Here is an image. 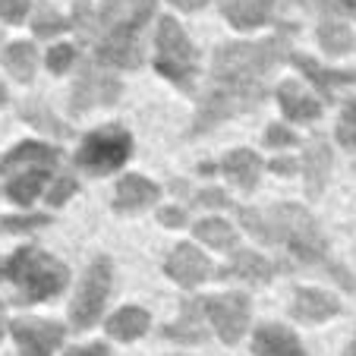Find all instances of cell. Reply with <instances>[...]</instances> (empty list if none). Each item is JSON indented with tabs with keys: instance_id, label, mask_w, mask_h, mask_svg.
Returning <instances> with one entry per match:
<instances>
[{
	"instance_id": "obj_1",
	"label": "cell",
	"mask_w": 356,
	"mask_h": 356,
	"mask_svg": "<svg viewBox=\"0 0 356 356\" xmlns=\"http://www.w3.org/2000/svg\"><path fill=\"white\" fill-rule=\"evenodd\" d=\"M293 26L277 29L262 41H227L215 51L211 82L193 117L189 136H202L218 123L256 111L271 92V73L290 60Z\"/></svg>"
},
{
	"instance_id": "obj_2",
	"label": "cell",
	"mask_w": 356,
	"mask_h": 356,
	"mask_svg": "<svg viewBox=\"0 0 356 356\" xmlns=\"http://www.w3.org/2000/svg\"><path fill=\"white\" fill-rule=\"evenodd\" d=\"M158 0H104L98 13L82 10L76 26L95 41V57L104 67L136 70L145 60V32Z\"/></svg>"
},
{
	"instance_id": "obj_3",
	"label": "cell",
	"mask_w": 356,
	"mask_h": 356,
	"mask_svg": "<svg viewBox=\"0 0 356 356\" xmlns=\"http://www.w3.org/2000/svg\"><path fill=\"white\" fill-rule=\"evenodd\" d=\"M243 227L265 246H287L290 256L302 265H328V240L318 221L293 202H281L275 209H240Z\"/></svg>"
},
{
	"instance_id": "obj_4",
	"label": "cell",
	"mask_w": 356,
	"mask_h": 356,
	"mask_svg": "<svg viewBox=\"0 0 356 356\" xmlns=\"http://www.w3.org/2000/svg\"><path fill=\"white\" fill-rule=\"evenodd\" d=\"M70 281V271L60 259L41 252L38 246H22L0 262V284L13 290L16 302H41L57 296Z\"/></svg>"
},
{
	"instance_id": "obj_5",
	"label": "cell",
	"mask_w": 356,
	"mask_h": 356,
	"mask_svg": "<svg viewBox=\"0 0 356 356\" xmlns=\"http://www.w3.org/2000/svg\"><path fill=\"white\" fill-rule=\"evenodd\" d=\"M155 70L180 92H193L199 79V54L193 41L180 29V22L164 16L155 32Z\"/></svg>"
},
{
	"instance_id": "obj_6",
	"label": "cell",
	"mask_w": 356,
	"mask_h": 356,
	"mask_svg": "<svg viewBox=\"0 0 356 356\" xmlns=\"http://www.w3.org/2000/svg\"><path fill=\"white\" fill-rule=\"evenodd\" d=\"M129 155H133V136L120 123H108L82 139L76 152V168L86 174H111L123 168Z\"/></svg>"
},
{
	"instance_id": "obj_7",
	"label": "cell",
	"mask_w": 356,
	"mask_h": 356,
	"mask_svg": "<svg viewBox=\"0 0 356 356\" xmlns=\"http://www.w3.org/2000/svg\"><path fill=\"white\" fill-rule=\"evenodd\" d=\"M111 284H114V265L108 256H98L92 265L86 268L79 287H76L73 306H70V322L76 331L92 328L101 318V309L111 296Z\"/></svg>"
},
{
	"instance_id": "obj_8",
	"label": "cell",
	"mask_w": 356,
	"mask_h": 356,
	"mask_svg": "<svg viewBox=\"0 0 356 356\" xmlns=\"http://www.w3.org/2000/svg\"><path fill=\"white\" fill-rule=\"evenodd\" d=\"M123 86L117 76H111L108 70H101L98 63H82L76 86L70 92V111L76 117H82L86 111L98 108V104H117Z\"/></svg>"
},
{
	"instance_id": "obj_9",
	"label": "cell",
	"mask_w": 356,
	"mask_h": 356,
	"mask_svg": "<svg viewBox=\"0 0 356 356\" xmlns=\"http://www.w3.org/2000/svg\"><path fill=\"white\" fill-rule=\"evenodd\" d=\"M205 316L224 343H236L249 328V300L243 293H221L205 300Z\"/></svg>"
},
{
	"instance_id": "obj_10",
	"label": "cell",
	"mask_w": 356,
	"mask_h": 356,
	"mask_svg": "<svg viewBox=\"0 0 356 356\" xmlns=\"http://www.w3.org/2000/svg\"><path fill=\"white\" fill-rule=\"evenodd\" d=\"M10 334L19 347V356H51L60 350L67 328L57 322H44V318H16L10 325Z\"/></svg>"
},
{
	"instance_id": "obj_11",
	"label": "cell",
	"mask_w": 356,
	"mask_h": 356,
	"mask_svg": "<svg viewBox=\"0 0 356 356\" xmlns=\"http://www.w3.org/2000/svg\"><path fill=\"white\" fill-rule=\"evenodd\" d=\"M164 271H168V277L174 284L193 290V287H199L202 281H209L215 268H211V259L205 256L202 249H195L193 243H177V246L170 249L168 262H164Z\"/></svg>"
},
{
	"instance_id": "obj_12",
	"label": "cell",
	"mask_w": 356,
	"mask_h": 356,
	"mask_svg": "<svg viewBox=\"0 0 356 356\" xmlns=\"http://www.w3.org/2000/svg\"><path fill=\"white\" fill-rule=\"evenodd\" d=\"M57 161H60V155L44 142H19L0 158V174L10 180V177L32 174V170H54Z\"/></svg>"
},
{
	"instance_id": "obj_13",
	"label": "cell",
	"mask_w": 356,
	"mask_h": 356,
	"mask_svg": "<svg viewBox=\"0 0 356 356\" xmlns=\"http://www.w3.org/2000/svg\"><path fill=\"white\" fill-rule=\"evenodd\" d=\"M158 199H161V186H158V183H152L142 174H127L117 183L114 209L120 211V215H136V211L152 209Z\"/></svg>"
},
{
	"instance_id": "obj_14",
	"label": "cell",
	"mask_w": 356,
	"mask_h": 356,
	"mask_svg": "<svg viewBox=\"0 0 356 356\" xmlns=\"http://www.w3.org/2000/svg\"><path fill=\"white\" fill-rule=\"evenodd\" d=\"M290 63H293V67L318 88V95H322V98H328V101L334 98L337 88L356 86V73H353V70H328V67H322L316 57H306V54H290Z\"/></svg>"
},
{
	"instance_id": "obj_15",
	"label": "cell",
	"mask_w": 356,
	"mask_h": 356,
	"mask_svg": "<svg viewBox=\"0 0 356 356\" xmlns=\"http://www.w3.org/2000/svg\"><path fill=\"white\" fill-rule=\"evenodd\" d=\"M300 168H302V180H306V189H309V199H318L328 183L331 174V148L325 139H309L302 145V158H300Z\"/></svg>"
},
{
	"instance_id": "obj_16",
	"label": "cell",
	"mask_w": 356,
	"mask_h": 356,
	"mask_svg": "<svg viewBox=\"0 0 356 356\" xmlns=\"http://www.w3.org/2000/svg\"><path fill=\"white\" fill-rule=\"evenodd\" d=\"M252 353L256 356H306L296 334L284 325H262L252 334Z\"/></svg>"
},
{
	"instance_id": "obj_17",
	"label": "cell",
	"mask_w": 356,
	"mask_h": 356,
	"mask_svg": "<svg viewBox=\"0 0 356 356\" xmlns=\"http://www.w3.org/2000/svg\"><path fill=\"white\" fill-rule=\"evenodd\" d=\"M277 101H281V111L287 120L293 123H312L322 117V104L318 98H312L309 92H302L300 82H281L277 86Z\"/></svg>"
},
{
	"instance_id": "obj_18",
	"label": "cell",
	"mask_w": 356,
	"mask_h": 356,
	"mask_svg": "<svg viewBox=\"0 0 356 356\" xmlns=\"http://www.w3.org/2000/svg\"><path fill=\"white\" fill-rule=\"evenodd\" d=\"M293 318L300 322H325V318L337 316L341 312V302L334 296H328L325 290H316V287H300L293 293V306H290Z\"/></svg>"
},
{
	"instance_id": "obj_19",
	"label": "cell",
	"mask_w": 356,
	"mask_h": 356,
	"mask_svg": "<svg viewBox=\"0 0 356 356\" xmlns=\"http://www.w3.org/2000/svg\"><path fill=\"white\" fill-rule=\"evenodd\" d=\"M221 170L243 189V193H252L259 186V177L265 170V161L252 152V148H234L227 152V158L221 161Z\"/></svg>"
},
{
	"instance_id": "obj_20",
	"label": "cell",
	"mask_w": 356,
	"mask_h": 356,
	"mask_svg": "<svg viewBox=\"0 0 356 356\" xmlns=\"http://www.w3.org/2000/svg\"><path fill=\"white\" fill-rule=\"evenodd\" d=\"M221 13L234 29H259L271 22L275 0H221Z\"/></svg>"
},
{
	"instance_id": "obj_21",
	"label": "cell",
	"mask_w": 356,
	"mask_h": 356,
	"mask_svg": "<svg viewBox=\"0 0 356 356\" xmlns=\"http://www.w3.org/2000/svg\"><path fill=\"white\" fill-rule=\"evenodd\" d=\"M202 316H205V300H186L183 302V316L174 325L164 328V337L180 343H199L205 341V328H202Z\"/></svg>"
},
{
	"instance_id": "obj_22",
	"label": "cell",
	"mask_w": 356,
	"mask_h": 356,
	"mask_svg": "<svg viewBox=\"0 0 356 356\" xmlns=\"http://www.w3.org/2000/svg\"><path fill=\"white\" fill-rule=\"evenodd\" d=\"M224 275H234V277H240V281H249V284H268L271 277H275V265H271L265 256H259V252L236 249V252H234V262L224 268Z\"/></svg>"
},
{
	"instance_id": "obj_23",
	"label": "cell",
	"mask_w": 356,
	"mask_h": 356,
	"mask_svg": "<svg viewBox=\"0 0 356 356\" xmlns=\"http://www.w3.org/2000/svg\"><path fill=\"white\" fill-rule=\"evenodd\" d=\"M152 328V316H148L142 306H123L120 312L108 318V334L114 341H136L145 331Z\"/></svg>"
},
{
	"instance_id": "obj_24",
	"label": "cell",
	"mask_w": 356,
	"mask_h": 356,
	"mask_svg": "<svg viewBox=\"0 0 356 356\" xmlns=\"http://www.w3.org/2000/svg\"><path fill=\"white\" fill-rule=\"evenodd\" d=\"M0 60H3V67H7V73L13 76V79H19V82L35 79V70H38V51H35V44H29V41H13V44H7Z\"/></svg>"
},
{
	"instance_id": "obj_25",
	"label": "cell",
	"mask_w": 356,
	"mask_h": 356,
	"mask_svg": "<svg viewBox=\"0 0 356 356\" xmlns=\"http://www.w3.org/2000/svg\"><path fill=\"white\" fill-rule=\"evenodd\" d=\"M19 117L26 123H32L35 129H41V133H51V136H57V139H70V127L63 120H57V114L51 108H47L41 98H29V101H22L19 104Z\"/></svg>"
},
{
	"instance_id": "obj_26",
	"label": "cell",
	"mask_w": 356,
	"mask_h": 356,
	"mask_svg": "<svg viewBox=\"0 0 356 356\" xmlns=\"http://www.w3.org/2000/svg\"><path fill=\"white\" fill-rule=\"evenodd\" d=\"M193 234L211 249H224V252L236 249V230L227 221H221V218H202L193 227Z\"/></svg>"
},
{
	"instance_id": "obj_27",
	"label": "cell",
	"mask_w": 356,
	"mask_h": 356,
	"mask_svg": "<svg viewBox=\"0 0 356 356\" xmlns=\"http://www.w3.org/2000/svg\"><path fill=\"white\" fill-rule=\"evenodd\" d=\"M47 180H54L51 170H32V174L10 177L7 180V195L16 202V205H29V202H35V195L44 189Z\"/></svg>"
},
{
	"instance_id": "obj_28",
	"label": "cell",
	"mask_w": 356,
	"mask_h": 356,
	"mask_svg": "<svg viewBox=\"0 0 356 356\" xmlns=\"http://www.w3.org/2000/svg\"><path fill=\"white\" fill-rule=\"evenodd\" d=\"M318 44H322L331 57H341L353 47V35H350V29L343 26V22L325 19L322 26H318Z\"/></svg>"
},
{
	"instance_id": "obj_29",
	"label": "cell",
	"mask_w": 356,
	"mask_h": 356,
	"mask_svg": "<svg viewBox=\"0 0 356 356\" xmlns=\"http://www.w3.org/2000/svg\"><path fill=\"white\" fill-rule=\"evenodd\" d=\"M32 29H35L38 38H54V35L67 32L70 26H67V19H63L60 13H54L51 7H41L38 16H35V22H32Z\"/></svg>"
},
{
	"instance_id": "obj_30",
	"label": "cell",
	"mask_w": 356,
	"mask_h": 356,
	"mask_svg": "<svg viewBox=\"0 0 356 356\" xmlns=\"http://www.w3.org/2000/svg\"><path fill=\"white\" fill-rule=\"evenodd\" d=\"M337 142H341L343 148H353L356 152V98L343 104L341 123H337Z\"/></svg>"
},
{
	"instance_id": "obj_31",
	"label": "cell",
	"mask_w": 356,
	"mask_h": 356,
	"mask_svg": "<svg viewBox=\"0 0 356 356\" xmlns=\"http://www.w3.org/2000/svg\"><path fill=\"white\" fill-rule=\"evenodd\" d=\"M76 63V47L73 44H54L47 51V70L57 76H63Z\"/></svg>"
},
{
	"instance_id": "obj_32",
	"label": "cell",
	"mask_w": 356,
	"mask_h": 356,
	"mask_svg": "<svg viewBox=\"0 0 356 356\" xmlns=\"http://www.w3.org/2000/svg\"><path fill=\"white\" fill-rule=\"evenodd\" d=\"M76 189H79L76 177H70V174L54 177V180H51V186H47V205H63V202H67Z\"/></svg>"
},
{
	"instance_id": "obj_33",
	"label": "cell",
	"mask_w": 356,
	"mask_h": 356,
	"mask_svg": "<svg viewBox=\"0 0 356 356\" xmlns=\"http://www.w3.org/2000/svg\"><path fill=\"white\" fill-rule=\"evenodd\" d=\"M44 224H51L47 215H7V218H0V227L10 230V234H16V230H35V227H44Z\"/></svg>"
},
{
	"instance_id": "obj_34",
	"label": "cell",
	"mask_w": 356,
	"mask_h": 356,
	"mask_svg": "<svg viewBox=\"0 0 356 356\" xmlns=\"http://www.w3.org/2000/svg\"><path fill=\"white\" fill-rule=\"evenodd\" d=\"M300 3L309 10H322V13L356 16V0H300Z\"/></svg>"
},
{
	"instance_id": "obj_35",
	"label": "cell",
	"mask_w": 356,
	"mask_h": 356,
	"mask_svg": "<svg viewBox=\"0 0 356 356\" xmlns=\"http://www.w3.org/2000/svg\"><path fill=\"white\" fill-rule=\"evenodd\" d=\"M265 145L268 148H293V145H300V139H296V133H290L287 127H268V133H265Z\"/></svg>"
},
{
	"instance_id": "obj_36",
	"label": "cell",
	"mask_w": 356,
	"mask_h": 356,
	"mask_svg": "<svg viewBox=\"0 0 356 356\" xmlns=\"http://www.w3.org/2000/svg\"><path fill=\"white\" fill-rule=\"evenodd\" d=\"M195 202H199L202 209H227L230 205V199H227V193L224 189H202L199 195H195Z\"/></svg>"
},
{
	"instance_id": "obj_37",
	"label": "cell",
	"mask_w": 356,
	"mask_h": 356,
	"mask_svg": "<svg viewBox=\"0 0 356 356\" xmlns=\"http://www.w3.org/2000/svg\"><path fill=\"white\" fill-rule=\"evenodd\" d=\"M29 13V0H0V16L7 22H22Z\"/></svg>"
},
{
	"instance_id": "obj_38",
	"label": "cell",
	"mask_w": 356,
	"mask_h": 356,
	"mask_svg": "<svg viewBox=\"0 0 356 356\" xmlns=\"http://www.w3.org/2000/svg\"><path fill=\"white\" fill-rule=\"evenodd\" d=\"M158 221H161L164 227H183V224H186V211L177 209V205H168V209L158 211Z\"/></svg>"
},
{
	"instance_id": "obj_39",
	"label": "cell",
	"mask_w": 356,
	"mask_h": 356,
	"mask_svg": "<svg viewBox=\"0 0 356 356\" xmlns=\"http://www.w3.org/2000/svg\"><path fill=\"white\" fill-rule=\"evenodd\" d=\"M268 168L275 170V174H281V177H293L296 170H300V161H293V158H275Z\"/></svg>"
},
{
	"instance_id": "obj_40",
	"label": "cell",
	"mask_w": 356,
	"mask_h": 356,
	"mask_svg": "<svg viewBox=\"0 0 356 356\" xmlns=\"http://www.w3.org/2000/svg\"><path fill=\"white\" fill-rule=\"evenodd\" d=\"M63 356H111V350L104 343H86V347H73Z\"/></svg>"
},
{
	"instance_id": "obj_41",
	"label": "cell",
	"mask_w": 356,
	"mask_h": 356,
	"mask_svg": "<svg viewBox=\"0 0 356 356\" xmlns=\"http://www.w3.org/2000/svg\"><path fill=\"white\" fill-rule=\"evenodd\" d=\"M177 10H186V13H193V10H202L209 0H170Z\"/></svg>"
},
{
	"instance_id": "obj_42",
	"label": "cell",
	"mask_w": 356,
	"mask_h": 356,
	"mask_svg": "<svg viewBox=\"0 0 356 356\" xmlns=\"http://www.w3.org/2000/svg\"><path fill=\"white\" fill-rule=\"evenodd\" d=\"M3 331H7V316H3V302H0V337H3Z\"/></svg>"
},
{
	"instance_id": "obj_43",
	"label": "cell",
	"mask_w": 356,
	"mask_h": 356,
	"mask_svg": "<svg viewBox=\"0 0 356 356\" xmlns=\"http://www.w3.org/2000/svg\"><path fill=\"white\" fill-rule=\"evenodd\" d=\"M343 356H356V334H353V341L347 343V350H343Z\"/></svg>"
},
{
	"instance_id": "obj_44",
	"label": "cell",
	"mask_w": 356,
	"mask_h": 356,
	"mask_svg": "<svg viewBox=\"0 0 356 356\" xmlns=\"http://www.w3.org/2000/svg\"><path fill=\"white\" fill-rule=\"evenodd\" d=\"M3 101H7V88L0 86V104H3Z\"/></svg>"
},
{
	"instance_id": "obj_45",
	"label": "cell",
	"mask_w": 356,
	"mask_h": 356,
	"mask_svg": "<svg viewBox=\"0 0 356 356\" xmlns=\"http://www.w3.org/2000/svg\"><path fill=\"white\" fill-rule=\"evenodd\" d=\"M353 170H356V161H353Z\"/></svg>"
}]
</instances>
